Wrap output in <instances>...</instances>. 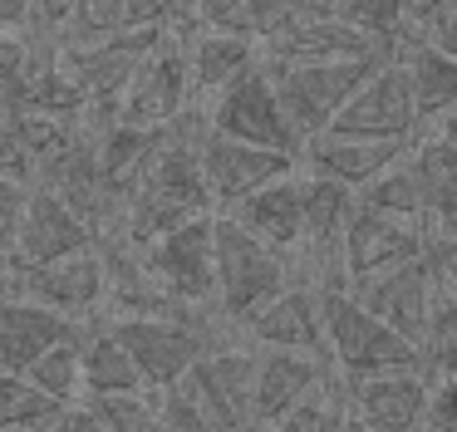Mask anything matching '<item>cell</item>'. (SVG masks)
<instances>
[{"mask_svg":"<svg viewBox=\"0 0 457 432\" xmlns=\"http://www.w3.org/2000/svg\"><path fill=\"white\" fill-rule=\"evenodd\" d=\"M64 408H70V403H60L45 388H35L25 373L0 369V432L30 428V422H45V418H54V412H64Z\"/></svg>","mask_w":457,"mask_h":432,"instance_id":"obj_30","label":"cell"},{"mask_svg":"<svg viewBox=\"0 0 457 432\" xmlns=\"http://www.w3.org/2000/svg\"><path fill=\"white\" fill-rule=\"evenodd\" d=\"M74 5H79V0H30V20H35V29H40V35H54V39H60V29L70 25Z\"/></svg>","mask_w":457,"mask_h":432,"instance_id":"obj_40","label":"cell"},{"mask_svg":"<svg viewBox=\"0 0 457 432\" xmlns=\"http://www.w3.org/2000/svg\"><path fill=\"white\" fill-rule=\"evenodd\" d=\"M335 15H345L349 25H359V29H369V35H378L388 49L398 45V39L408 35V10H403V0H335Z\"/></svg>","mask_w":457,"mask_h":432,"instance_id":"obj_32","label":"cell"},{"mask_svg":"<svg viewBox=\"0 0 457 432\" xmlns=\"http://www.w3.org/2000/svg\"><path fill=\"white\" fill-rule=\"evenodd\" d=\"M256 349H300V353H325V320H320V280L295 275L280 295H270L246 324H241ZM329 359V353H325Z\"/></svg>","mask_w":457,"mask_h":432,"instance_id":"obj_15","label":"cell"},{"mask_svg":"<svg viewBox=\"0 0 457 432\" xmlns=\"http://www.w3.org/2000/svg\"><path fill=\"white\" fill-rule=\"evenodd\" d=\"M15 432H64V412H54L45 422H30V428H15Z\"/></svg>","mask_w":457,"mask_h":432,"instance_id":"obj_45","label":"cell"},{"mask_svg":"<svg viewBox=\"0 0 457 432\" xmlns=\"http://www.w3.org/2000/svg\"><path fill=\"white\" fill-rule=\"evenodd\" d=\"M418 353H423V373H428V378L457 373V295H447V290L433 295V310H428Z\"/></svg>","mask_w":457,"mask_h":432,"instance_id":"obj_29","label":"cell"},{"mask_svg":"<svg viewBox=\"0 0 457 432\" xmlns=\"http://www.w3.org/2000/svg\"><path fill=\"white\" fill-rule=\"evenodd\" d=\"M428 231H433L428 221H403V216H388V212H374V206L354 202V216H349L345 236H339L335 265L345 275V285L359 280V275L388 270V265L423 251Z\"/></svg>","mask_w":457,"mask_h":432,"instance_id":"obj_13","label":"cell"},{"mask_svg":"<svg viewBox=\"0 0 457 432\" xmlns=\"http://www.w3.org/2000/svg\"><path fill=\"white\" fill-rule=\"evenodd\" d=\"M148 432H221V428L212 422V412L202 408V398L187 383H172V388H158V408H153Z\"/></svg>","mask_w":457,"mask_h":432,"instance_id":"obj_31","label":"cell"},{"mask_svg":"<svg viewBox=\"0 0 457 432\" xmlns=\"http://www.w3.org/2000/svg\"><path fill=\"white\" fill-rule=\"evenodd\" d=\"M192 69H187V49H182V29H172L138 69H133L129 88L113 104L119 123H138V128H168L182 113H192Z\"/></svg>","mask_w":457,"mask_h":432,"instance_id":"obj_7","label":"cell"},{"mask_svg":"<svg viewBox=\"0 0 457 432\" xmlns=\"http://www.w3.org/2000/svg\"><path fill=\"white\" fill-rule=\"evenodd\" d=\"M172 29H187V25H133V29H119V35L89 39V45H54V54L70 69V79L89 94L94 123H109L113 104H119V94L133 79V69H138Z\"/></svg>","mask_w":457,"mask_h":432,"instance_id":"obj_4","label":"cell"},{"mask_svg":"<svg viewBox=\"0 0 457 432\" xmlns=\"http://www.w3.org/2000/svg\"><path fill=\"white\" fill-rule=\"evenodd\" d=\"M349 295H354L364 310H374L384 324H394L403 339L418 344L423 339V324H428V310H433V295H437L428 251L408 255V261L388 265V270H374V275L349 280Z\"/></svg>","mask_w":457,"mask_h":432,"instance_id":"obj_14","label":"cell"},{"mask_svg":"<svg viewBox=\"0 0 457 432\" xmlns=\"http://www.w3.org/2000/svg\"><path fill=\"white\" fill-rule=\"evenodd\" d=\"M94 408L109 418L113 432H148L153 428V408H158V388H133V393H104L89 398Z\"/></svg>","mask_w":457,"mask_h":432,"instance_id":"obj_33","label":"cell"},{"mask_svg":"<svg viewBox=\"0 0 457 432\" xmlns=\"http://www.w3.org/2000/svg\"><path fill=\"white\" fill-rule=\"evenodd\" d=\"M207 128H217V133H227V137H241V143L280 147V153L300 157V133L290 128L286 108H280L266 54H261V64L246 69L237 84H227L217 98H207Z\"/></svg>","mask_w":457,"mask_h":432,"instance_id":"obj_6","label":"cell"},{"mask_svg":"<svg viewBox=\"0 0 457 432\" xmlns=\"http://www.w3.org/2000/svg\"><path fill=\"white\" fill-rule=\"evenodd\" d=\"M428 128H433V133H443V137H453V143H457V104L447 108V113L437 118V123H428Z\"/></svg>","mask_w":457,"mask_h":432,"instance_id":"obj_44","label":"cell"},{"mask_svg":"<svg viewBox=\"0 0 457 432\" xmlns=\"http://www.w3.org/2000/svg\"><path fill=\"white\" fill-rule=\"evenodd\" d=\"M64 432H113V428L94 403H70L64 408Z\"/></svg>","mask_w":457,"mask_h":432,"instance_id":"obj_41","label":"cell"},{"mask_svg":"<svg viewBox=\"0 0 457 432\" xmlns=\"http://www.w3.org/2000/svg\"><path fill=\"white\" fill-rule=\"evenodd\" d=\"M408 147L413 143H378V137H349V133H329L325 128V133L305 137L300 167H305V172H325V177H335V182H345L359 192V187L374 182L388 162H398Z\"/></svg>","mask_w":457,"mask_h":432,"instance_id":"obj_22","label":"cell"},{"mask_svg":"<svg viewBox=\"0 0 457 432\" xmlns=\"http://www.w3.org/2000/svg\"><path fill=\"white\" fill-rule=\"evenodd\" d=\"M320 320H325V353L339 378H364L388 369H423L413 339L384 324L374 310L349 295V285H320Z\"/></svg>","mask_w":457,"mask_h":432,"instance_id":"obj_1","label":"cell"},{"mask_svg":"<svg viewBox=\"0 0 457 432\" xmlns=\"http://www.w3.org/2000/svg\"><path fill=\"white\" fill-rule=\"evenodd\" d=\"M212 241H217V310L227 314L237 329L270 300V295H280L300 275L286 251L261 241L256 231H246V226L227 212L212 216Z\"/></svg>","mask_w":457,"mask_h":432,"instance_id":"obj_2","label":"cell"},{"mask_svg":"<svg viewBox=\"0 0 457 432\" xmlns=\"http://www.w3.org/2000/svg\"><path fill=\"white\" fill-rule=\"evenodd\" d=\"M21 373L35 388L50 393V398L79 403V393H84V334H74V339H64V344H50V349H45L40 359H30Z\"/></svg>","mask_w":457,"mask_h":432,"instance_id":"obj_28","label":"cell"},{"mask_svg":"<svg viewBox=\"0 0 457 432\" xmlns=\"http://www.w3.org/2000/svg\"><path fill=\"white\" fill-rule=\"evenodd\" d=\"M0 280H11V290L30 295L60 314H74V320H99L104 300H109V261H104L99 241L50 265H35V270H0Z\"/></svg>","mask_w":457,"mask_h":432,"instance_id":"obj_9","label":"cell"},{"mask_svg":"<svg viewBox=\"0 0 457 432\" xmlns=\"http://www.w3.org/2000/svg\"><path fill=\"white\" fill-rule=\"evenodd\" d=\"M133 388H148V383L133 369L129 349L109 329V320H89L84 324V393L104 398V393H133Z\"/></svg>","mask_w":457,"mask_h":432,"instance_id":"obj_26","label":"cell"},{"mask_svg":"<svg viewBox=\"0 0 457 432\" xmlns=\"http://www.w3.org/2000/svg\"><path fill=\"white\" fill-rule=\"evenodd\" d=\"M217 212L237 216L246 231H256L261 241H270L276 251H286L290 261H295L300 251H305V206H300V167L286 177H276V182L256 187L251 196H241V202L231 206H217ZM300 270V265H295Z\"/></svg>","mask_w":457,"mask_h":432,"instance_id":"obj_20","label":"cell"},{"mask_svg":"<svg viewBox=\"0 0 457 432\" xmlns=\"http://www.w3.org/2000/svg\"><path fill=\"white\" fill-rule=\"evenodd\" d=\"M325 353H300V349H256V432L280 422L290 408L310 398L329 378Z\"/></svg>","mask_w":457,"mask_h":432,"instance_id":"obj_19","label":"cell"},{"mask_svg":"<svg viewBox=\"0 0 457 432\" xmlns=\"http://www.w3.org/2000/svg\"><path fill=\"white\" fill-rule=\"evenodd\" d=\"M418 35L433 39V45L447 49V54H457V0H443V5L418 25Z\"/></svg>","mask_w":457,"mask_h":432,"instance_id":"obj_39","label":"cell"},{"mask_svg":"<svg viewBox=\"0 0 457 432\" xmlns=\"http://www.w3.org/2000/svg\"><path fill=\"white\" fill-rule=\"evenodd\" d=\"M30 187L35 182H15V177H0V265L15 245V226H21V212L30 202Z\"/></svg>","mask_w":457,"mask_h":432,"instance_id":"obj_36","label":"cell"},{"mask_svg":"<svg viewBox=\"0 0 457 432\" xmlns=\"http://www.w3.org/2000/svg\"><path fill=\"white\" fill-rule=\"evenodd\" d=\"M339 432H378V428H369L364 418H354V412L345 408V418H339Z\"/></svg>","mask_w":457,"mask_h":432,"instance_id":"obj_46","label":"cell"},{"mask_svg":"<svg viewBox=\"0 0 457 432\" xmlns=\"http://www.w3.org/2000/svg\"><path fill=\"white\" fill-rule=\"evenodd\" d=\"M384 59L388 54H378V59H295V64L266 59L270 79H276V94H280V108H286L290 128L300 133V147H305V137L325 133L329 118L349 104V94H354Z\"/></svg>","mask_w":457,"mask_h":432,"instance_id":"obj_3","label":"cell"},{"mask_svg":"<svg viewBox=\"0 0 457 432\" xmlns=\"http://www.w3.org/2000/svg\"><path fill=\"white\" fill-rule=\"evenodd\" d=\"M133 25H178V20L168 15L162 0H79L70 25L60 29V45H89Z\"/></svg>","mask_w":457,"mask_h":432,"instance_id":"obj_24","label":"cell"},{"mask_svg":"<svg viewBox=\"0 0 457 432\" xmlns=\"http://www.w3.org/2000/svg\"><path fill=\"white\" fill-rule=\"evenodd\" d=\"M261 432H300V428L290 418H280V422H270V428H261Z\"/></svg>","mask_w":457,"mask_h":432,"instance_id":"obj_47","label":"cell"},{"mask_svg":"<svg viewBox=\"0 0 457 432\" xmlns=\"http://www.w3.org/2000/svg\"><path fill=\"white\" fill-rule=\"evenodd\" d=\"M394 59L403 64V79L413 88V108L418 123H437L447 108L457 104V54L437 49L433 39H423L418 29H408L403 39L394 45Z\"/></svg>","mask_w":457,"mask_h":432,"instance_id":"obj_23","label":"cell"},{"mask_svg":"<svg viewBox=\"0 0 457 432\" xmlns=\"http://www.w3.org/2000/svg\"><path fill=\"white\" fill-rule=\"evenodd\" d=\"M0 25H5V29H35L30 0H0Z\"/></svg>","mask_w":457,"mask_h":432,"instance_id":"obj_42","label":"cell"},{"mask_svg":"<svg viewBox=\"0 0 457 432\" xmlns=\"http://www.w3.org/2000/svg\"><path fill=\"white\" fill-rule=\"evenodd\" d=\"M354 196L364 206H374V212L403 216V221H428V202H423V187H418V172H413V162H408V153L398 157V162H388L374 182H364Z\"/></svg>","mask_w":457,"mask_h":432,"instance_id":"obj_27","label":"cell"},{"mask_svg":"<svg viewBox=\"0 0 457 432\" xmlns=\"http://www.w3.org/2000/svg\"><path fill=\"white\" fill-rule=\"evenodd\" d=\"M437 5H443V0H403V10H408V25L418 29V25H423V20L433 15Z\"/></svg>","mask_w":457,"mask_h":432,"instance_id":"obj_43","label":"cell"},{"mask_svg":"<svg viewBox=\"0 0 457 432\" xmlns=\"http://www.w3.org/2000/svg\"><path fill=\"white\" fill-rule=\"evenodd\" d=\"M266 59H280V64H295V59H378V54H394L378 35L349 25L345 15L325 10V15H310L300 25L280 29L276 39L261 45Z\"/></svg>","mask_w":457,"mask_h":432,"instance_id":"obj_18","label":"cell"},{"mask_svg":"<svg viewBox=\"0 0 457 432\" xmlns=\"http://www.w3.org/2000/svg\"><path fill=\"white\" fill-rule=\"evenodd\" d=\"M345 403L354 418H364L378 432H418L428 408V373L423 369H388L345 378Z\"/></svg>","mask_w":457,"mask_h":432,"instance_id":"obj_16","label":"cell"},{"mask_svg":"<svg viewBox=\"0 0 457 432\" xmlns=\"http://www.w3.org/2000/svg\"><path fill=\"white\" fill-rule=\"evenodd\" d=\"M89 320H74V314H60L50 304L30 300L21 290H0V369L21 373L30 359H40L50 344H64L74 334H84Z\"/></svg>","mask_w":457,"mask_h":432,"instance_id":"obj_17","label":"cell"},{"mask_svg":"<svg viewBox=\"0 0 457 432\" xmlns=\"http://www.w3.org/2000/svg\"><path fill=\"white\" fill-rule=\"evenodd\" d=\"M423 432H457V373H443V378H428Z\"/></svg>","mask_w":457,"mask_h":432,"instance_id":"obj_35","label":"cell"},{"mask_svg":"<svg viewBox=\"0 0 457 432\" xmlns=\"http://www.w3.org/2000/svg\"><path fill=\"white\" fill-rule=\"evenodd\" d=\"M428 265H433V280L437 290L457 295V236H443V231H428Z\"/></svg>","mask_w":457,"mask_h":432,"instance_id":"obj_38","label":"cell"},{"mask_svg":"<svg viewBox=\"0 0 457 432\" xmlns=\"http://www.w3.org/2000/svg\"><path fill=\"white\" fill-rule=\"evenodd\" d=\"M84 245H94L89 221L60 192L35 182L30 202L21 212V226H15V245H11V255H5L0 270H35V265H50L70 251H84Z\"/></svg>","mask_w":457,"mask_h":432,"instance_id":"obj_12","label":"cell"},{"mask_svg":"<svg viewBox=\"0 0 457 432\" xmlns=\"http://www.w3.org/2000/svg\"><path fill=\"white\" fill-rule=\"evenodd\" d=\"M50 39L54 35H40V29H5L0 25V94L40 59V49L50 45Z\"/></svg>","mask_w":457,"mask_h":432,"instance_id":"obj_34","label":"cell"},{"mask_svg":"<svg viewBox=\"0 0 457 432\" xmlns=\"http://www.w3.org/2000/svg\"><path fill=\"white\" fill-rule=\"evenodd\" d=\"M0 177H15V182H35V162L25 153L21 133L5 113H0Z\"/></svg>","mask_w":457,"mask_h":432,"instance_id":"obj_37","label":"cell"},{"mask_svg":"<svg viewBox=\"0 0 457 432\" xmlns=\"http://www.w3.org/2000/svg\"><path fill=\"white\" fill-rule=\"evenodd\" d=\"M197 157H202V177H207L217 206L241 202V196H251L256 187H266V182H276V177H286L300 167L295 153L227 137V133H217V128H207V118H202V133H197Z\"/></svg>","mask_w":457,"mask_h":432,"instance_id":"obj_11","label":"cell"},{"mask_svg":"<svg viewBox=\"0 0 457 432\" xmlns=\"http://www.w3.org/2000/svg\"><path fill=\"white\" fill-rule=\"evenodd\" d=\"M212 216H187L182 226L162 231L158 241L138 245L148 270L162 280V290L187 310H217V241H212Z\"/></svg>","mask_w":457,"mask_h":432,"instance_id":"obj_5","label":"cell"},{"mask_svg":"<svg viewBox=\"0 0 457 432\" xmlns=\"http://www.w3.org/2000/svg\"><path fill=\"white\" fill-rule=\"evenodd\" d=\"M418 108H413V88L403 79V64L394 54L349 94V104L329 118V133H349V137H378V143H413L418 137Z\"/></svg>","mask_w":457,"mask_h":432,"instance_id":"obj_10","label":"cell"},{"mask_svg":"<svg viewBox=\"0 0 457 432\" xmlns=\"http://www.w3.org/2000/svg\"><path fill=\"white\" fill-rule=\"evenodd\" d=\"M408 162H413L418 187H423L428 221L443 226L447 216L457 212V143L443 133H423L408 147Z\"/></svg>","mask_w":457,"mask_h":432,"instance_id":"obj_25","label":"cell"},{"mask_svg":"<svg viewBox=\"0 0 457 432\" xmlns=\"http://www.w3.org/2000/svg\"><path fill=\"white\" fill-rule=\"evenodd\" d=\"M182 383L202 398L221 432H256V344H212Z\"/></svg>","mask_w":457,"mask_h":432,"instance_id":"obj_8","label":"cell"},{"mask_svg":"<svg viewBox=\"0 0 457 432\" xmlns=\"http://www.w3.org/2000/svg\"><path fill=\"white\" fill-rule=\"evenodd\" d=\"M418 432H423V428H418Z\"/></svg>","mask_w":457,"mask_h":432,"instance_id":"obj_49","label":"cell"},{"mask_svg":"<svg viewBox=\"0 0 457 432\" xmlns=\"http://www.w3.org/2000/svg\"><path fill=\"white\" fill-rule=\"evenodd\" d=\"M433 231H443V236H457V212H453V216H447V221H443V226H433Z\"/></svg>","mask_w":457,"mask_h":432,"instance_id":"obj_48","label":"cell"},{"mask_svg":"<svg viewBox=\"0 0 457 432\" xmlns=\"http://www.w3.org/2000/svg\"><path fill=\"white\" fill-rule=\"evenodd\" d=\"M182 49H187L192 94L197 98H217L227 84H237L246 69L261 64V39L256 35H237V29L187 25L182 29Z\"/></svg>","mask_w":457,"mask_h":432,"instance_id":"obj_21","label":"cell"}]
</instances>
